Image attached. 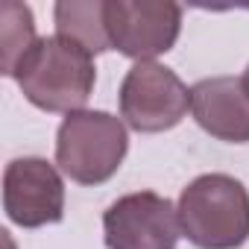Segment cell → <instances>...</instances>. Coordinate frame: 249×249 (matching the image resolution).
<instances>
[{
    "mask_svg": "<svg viewBox=\"0 0 249 249\" xmlns=\"http://www.w3.org/2000/svg\"><path fill=\"white\" fill-rule=\"evenodd\" d=\"M21 94L41 111L73 114L82 111L94 94L97 68L94 56L62 36H44L21 59L15 76Z\"/></svg>",
    "mask_w": 249,
    "mask_h": 249,
    "instance_id": "6da1fadb",
    "label": "cell"
},
{
    "mask_svg": "<svg viewBox=\"0 0 249 249\" xmlns=\"http://www.w3.org/2000/svg\"><path fill=\"white\" fill-rule=\"evenodd\" d=\"M182 234L196 249H240L249 240V191L229 173H202L182 188Z\"/></svg>",
    "mask_w": 249,
    "mask_h": 249,
    "instance_id": "7a4b0ae2",
    "label": "cell"
},
{
    "mask_svg": "<svg viewBox=\"0 0 249 249\" xmlns=\"http://www.w3.org/2000/svg\"><path fill=\"white\" fill-rule=\"evenodd\" d=\"M129 153V132L123 120L100 111L82 108L68 114L56 132V167L76 185L108 182Z\"/></svg>",
    "mask_w": 249,
    "mask_h": 249,
    "instance_id": "3957f363",
    "label": "cell"
},
{
    "mask_svg": "<svg viewBox=\"0 0 249 249\" xmlns=\"http://www.w3.org/2000/svg\"><path fill=\"white\" fill-rule=\"evenodd\" d=\"M120 117L129 129L156 135L176 129L188 117L191 88L159 62H135L120 82Z\"/></svg>",
    "mask_w": 249,
    "mask_h": 249,
    "instance_id": "277c9868",
    "label": "cell"
},
{
    "mask_svg": "<svg viewBox=\"0 0 249 249\" xmlns=\"http://www.w3.org/2000/svg\"><path fill=\"white\" fill-rule=\"evenodd\" d=\"M106 33L111 50L135 62H153L176 47L182 6L173 0H106Z\"/></svg>",
    "mask_w": 249,
    "mask_h": 249,
    "instance_id": "5b68a950",
    "label": "cell"
},
{
    "mask_svg": "<svg viewBox=\"0 0 249 249\" xmlns=\"http://www.w3.org/2000/svg\"><path fill=\"white\" fill-rule=\"evenodd\" d=\"M179 237V211L156 191L117 196L103 214V240L108 249H176Z\"/></svg>",
    "mask_w": 249,
    "mask_h": 249,
    "instance_id": "8992f818",
    "label": "cell"
},
{
    "mask_svg": "<svg viewBox=\"0 0 249 249\" xmlns=\"http://www.w3.org/2000/svg\"><path fill=\"white\" fill-rule=\"evenodd\" d=\"M3 211L21 229L62 223L65 182L59 167L38 156L12 159L3 170Z\"/></svg>",
    "mask_w": 249,
    "mask_h": 249,
    "instance_id": "52a82bcc",
    "label": "cell"
},
{
    "mask_svg": "<svg viewBox=\"0 0 249 249\" xmlns=\"http://www.w3.org/2000/svg\"><path fill=\"white\" fill-rule=\"evenodd\" d=\"M199 129L226 144H249V91L243 76H208L191 88Z\"/></svg>",
    "mask_w": 249,
    "mask_h": 249,
    "instance_id": "ba28073f",
    "label": "cell"
},
{
    "mask_svg": "<svg viewBox=\"0 0 249 249\" xmlns=\"http://www.w3.org/2000/svg\"><path fill=\"white\" fill-rule=\"evenodd\" d=\"M56 36L82 44L91 56L111 50L106 33V0H59L53 6Z\"/></svg>",
    "mask_w": 249,
    "mask_h": 249,
    "instance_id": "9c48e42d",
    "label": "cell"
},
{
    "mask_svg": "<svg viewBox=\"0 0 249 249\" xmlns=\"http://www.w3.org/2000/svg\"><path fill=\"white\" fill-rule=\"evenodd\" d=\"M3 24H0V47H3V76H15L21 59L36 47V18L27 3H3L0 9Z\"/></svg>",
    "mask_w": 249,
    "mask_h": 249,
    "instance_id": "30bf717a",
    "label": "cell"
},
{
    "mask_svg": "<svg viewBox=\"0 0 249 249\" xmlns=\"http://www.w3.org/2000/svg\"><path fill=\"white\" fill-rule=\"evenodd\" d=\"M243 85H246V91H249V65H246V71H243Z\"/></svg>",
    "mask_w": 249,
    "mask_h": 249,
    "instance_id": "8fae6325",
    "label": "cell"
}]
</instances>
